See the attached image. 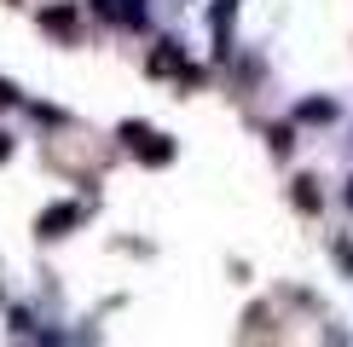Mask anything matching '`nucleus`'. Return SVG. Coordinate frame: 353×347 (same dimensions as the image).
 I'll return each mask as SVG.
<instances>
[{
  "instance_id": "nucleus-1",
  "label": "nucleus",
  "mask_w": 353,
  "mask_h": 347,
  "mask_svg": "<svg viewBox=\"0 0 353 347\" xmlns=\"http://www.w3.org/2000/svg\"><path fill=\"white\" fill-rule=\"evenodd\" d=\"M99 6H105L110 18H122V23H134V18H139V0H99Z\"/></svg>"
}]
</instances>
